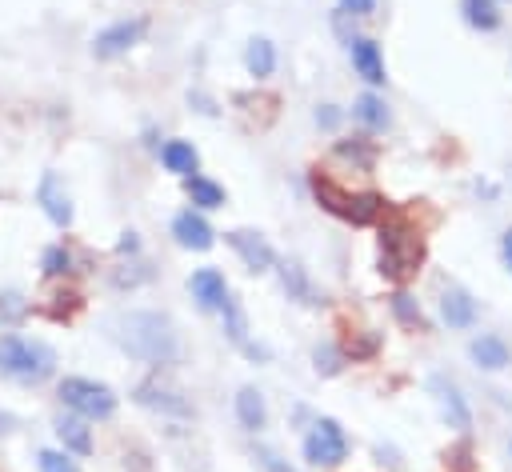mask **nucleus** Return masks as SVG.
Returning <instances> with one entry per match:
<instances>
[{"instance_id": "obj_1", "label": "nucleus", "mask_w": 512, "mask_h": 472, "mask_svg": "<svg viewBox=\"0 0 512 472\" xmlns=\"http://www.w3.org/2000/svg\"><path fill=\"white\" fill-rule=\"evenodd\" d=\"M108 328H112V340L144 364H176L180 360V336H176L172 320L160 312H124Z\"/></svg>"}, {"instance_id": "obj_2", "label": "nucleus", "mask_w": 512, "mask_h": 472, "mask_svg": "<svg viewBox=\"0 0 512 472\" xmlns=\"http://www.w3.org/2000/svg\"><path fill=\"white\" fill-rule=\"evenodd\" d=\"M424 260V236L412 224V216L392 212L380 220V276L392 284H404L420 272Z\"/></svg>"}, {"instance_id": "obj_3", "label": "nucleus", "mask_w": 512, "mask_h": 472, "mask_svg": "<svg viewBox=\"0 0 512 472\" xmlns=\"http://www.w3.org/2000/svg\"><path fill=\"white\" fill-rule=\"evenodd\" d=\"M312 196L320 200L324 212H332V216H340V220H348V224H356V228L380 224L384 212H388L380 192H348V188H340L332 176H320V172H312Z\"/></svg>"}, {"instance_id": "obj_4", "label": "nucleus", "mask_w": 512, "mask_h": 472, "mask_svg": "<svg viewBox=\"0 0 512 472\" xmlns=\"http://www.w3.org/2000/svg\"><path fill=\"white\" fill-rule=\"evenodd\" d=\"M0 372L20 384H40L56 372V352L44 340H28L16 332L0 336Z\"/></svg>"}, {"instance_id": "obj_5", "label": "nucleus", "mask_w": 512, "mask_h": 472, "mask_svg": "<svg viewBox=\"0 0 512 472\" xmlns=\"http://www.w3.org/2000/svg\"><path fill=\"white\" fill-rule=\"evenodd\" d=\"M60 400H64V408H72L84 420H108L116 412V392L100 380H88V376H64Z\"/></svg>"}, {"instance_id": "obj_6", "label": "nucleus", "mask_w": 512, "mask_h": 472, "mask_svg": "<svg viewBox=\"0 0 512 472\" xmlns=\"http://www.w3.org/2000/svg\"><path fill=\"white\" fill-rule=\"evenodd\" d=\"M304 456L320 468H336L348 456V436L332 416H320L304 436Z\"/></svg>"}, {"instance_id": "obj_7", "label": "nucleus", "mask_w": 512, "mask_h": 472, "mask_svg": "<svg viewBox=\"0 0 512 472\" xmlns=\"http://www.w3.org/2000/svg\"><path fill=\"white\" fill-rule=\"evenodd\" d=\"M148 32V20L144 16H132V20H116V24H108L104 32H96V40H92V52L100 56V60H112V56H120V52H128L132 44H140V36Z\"/></svg>"}, {"instance_id": "obj_8", "label": "nucleus", "mask_w": 512, "mask_h": 472, "mask_svg": "<svg viewBox=\"0 0 512 472\" xmlns=\"http://www.w3.org/2000/svg\"><path fill=\"white\" fill-rule=\"evenodd\" d=\"M224 240L232 244V252L244 260V268H248V272H268V268L276 264V252H272V244H268L260 232L236 228V232H228Z\"/></svg>"}, {"instance_id": "obj_9", "label": "nucleus", "mask_w": 512, "mask_h": 472, "mask_svg": "<svg viewBox=\"0 0 512 472\" xmlns=\"http://www.w3.org/2000/svg\"><path fill=\"white\" fill-rule=\"evenodd\" d=\"M172 236H176L180 248H192V252H208L212 240H216V232H212V224L200 216V208H184V212H176V220H172Z\"/></svg>"}, {"instance_id": "obj_10", "label": "nucleus", "mask_w": 512, "mask_h": 472, "mask_svg": "<svg viewBox=\"0 0 512 472\" xmlns=\"http://www.w3.org/2000/svg\"><path fill=\"white\" fill-rule=\"evenodd\" d=\"M136 404L152 408V412H164V416H192V404L184 400V392L160 384V380H144L136 384Z\"/></svg>"}, {"instance_id": "obj_11", "label": "nucleus", "mask_w": 512, "mask_h": 472, "mask_svg": "<svg viewBox=\"0 0 512 472\" xmlns=\"http://www.w3.org/2000/svg\"><path fill=\"white\" fill-rule=\"evenodd\" d=\"M36 200H40L44 216H48L56 228H68V224H72V200H68V192H64V184H60L56 172H44V176H40Z\"/></svg>"}, {"instance_id": "obj_12", "label": "nucleus", "mask_w": 512, "mask_h": 472, "mask_svg": "<svg viewBox=\"0 0 512 472\" xmlns=\"http://www.w3.org/2000/svg\"><path fill=\"white\" fill-rule=\"evenodd\" d=\"M188 292H192V300H196L204 312H220L224 300H228V284H224V276H220L216 268H196V272L188 276Z\"/></svg>"}, {"instance_id": "obj_13", "label": "nucleus", "mask_w": 512, "mask_h": 472, "mask_svg": "<svg viewBox=\"0 0 512 472\" xmlns=\"http://www.w3.org/2000/svg\"><path fill=\"white\" fill-rule=\"evenodd\" d=\"M348 52H352V68H356V76H364L368 84H384V80H388V72H384V52H380L376 40L356 36V40H348Z\"/></svg>"}, {"instance_id": "obj_14", "label": "nucleus", "mask_w": 512, "mask_h": 472, "mask_svg": "<svg viewBox=\"0 0 512 472\" xmlns=\"http://www.w3.org/2000/svg\"><path fill=\"white\" fill-rule=\"evenodd\" d=\"M280 288L288 292V300H296V304H304V308L324 304V296H320V288L312 284L308 268H300L296 260H284V264H280Z\"/></svg>"}, {"instance_id": "obj_15", "label": "nucleus", "mask_w": 512, "mask_h": 472, "mask_svg": "<svg viewBox=\"0 0 512 472\" xmlns=\"http://www.w3.org/2000/svg\"><path fill=\"white\" fill-rule=\"evenodd\" d=\"M432 392H436V404H440V412H444L448 428L464 432V428L472 424V412H468V404H464L460 388H456L452 380H444V376H432Z\"/></svg>"}, {"instance_id": "obj_16", "label": "nucleus", "mask_w": 512, "mask_h": 472, "mask_svg": "<svg viewBox=\"0 0 512 472\" xmlns=\"http://www.w3.org/2000/svg\"><path fill=\"white\" fill-rule=\"evenodd\" d=\"M440 316H444L448 328H472V320H476V300H472L460 284H448L444 296H440Z\"/></svg>"}, {"instance_id": "obj_17", "label": "nucleus", "mask_w": 512, "mask_h": 472, "mask_svg": "<svg viewBox=\"0 0 512 472\" xmlns=\"http://www.w3.org/2000/svg\"><path fill=\"white\" fill-rule=\"evenodd\" d=\"M468 352H472V360H476L480 368H488V372H496V368H504V364L512 360V352H508V344H504L500 336H492V332H484V336H476V340L468 344Z\"/></svg>"}, {"instance_id": "obj_18", "label": "nucleus", "mask_w": 512, "mask_h": 472, "mask_svg": "<svg viewBox=\"0 0 512 472\" xmlns=\"http://www.w3.org/2000/svg\"><path fill=\"white\" fill-rule=\"evenodd\" d=\"M236 416H240V424H244L248 432H260V428L268 424V404H264V396H260L256 388H240V392H236Z\"/></svg>"}, {"instance_id": "obj_19", "label": "nucleus", "mask_w": 512, "mask_h": 472, "mask_svg": "<svg viewBox=\"0 0 512 472\" xmlns=\"http://www.w3.org/2000/svg\"><path fill=\"white\" fill-rule=\"evenodd\" d=\"M56 436H60V444H64L68 452H76V456H88V452H92V432H88L84 416H60V420H56Z\"/></svg>"}, {"instance_id": "obj_20", "label": "nucleus", "mask_w": 512, "mask_h": 472, "mask_svg": "<svg viewBox=\"0 0 512 472\" xmlns=\"http://www.w3.org/2000/svg\"><path fill=\"white\" fill-rule=\"evenodd\" d=\"M460 16L476 32H496L500 28V8L496 0H460Z\"/></svg>"}, {"instance_id": "obj_21", "label": "nucleus", "mask_w": 512, "mask_h": 472, "mask_svg": "<svg viewBox=\"0 0 512 472\" xmlns=\"http://www.w3.org/2000/svg\"><path fill=\"white\" fill-rule=\"evenodd\" d=\"M160 160H164V168L176 172V176H192L196 164H200V156H196V148H192L188 140H168V144L160 148Z\"/></svg>"}, {"instance_id": "obj_22", "label": "nucleus", "mask_w": 512, "mask_h": 472, "mask_svg": "<svg viewBox=\"0 0 512 472\" xmlns=\"http://www.w3.org/2000/svg\"><path fill=\"white\" fill-rule=\"evenodd\" d=\"M244 68H248V76H256V80L272 76V68H276V48H272V40L256 36V40L244 48Z\"/></svg>"}, {"instance_id": "obj_23", "label": "nucleus", "mask_w": 512, "mask_h": 472, "mask_svg": "<svg viewBox=\"0 0 512 472\" xmlns=\"http://www.w3.org/2000/svg\"><path fill=\"white\" fill-rule=\"evenodd\" d=\"M184 192H188V200L196 204V208H220L224 204V188L216 184V180H208V176H184Z\"/></svg>"}, {"instance_id": "obj_24", "label": "nucleus", "mask_w": 512, "mask_h": 472, "mask_svg": "<svg viewBox=\"0 0 512 472\" xmlns=\"http://www.w3.org/2000/svg\"><path fill=\"white\" fill-rule=\"evenodd\" d=\"M352 116H356V120H360L368 132H380V128L388 124V104H384L376 92H364V96H356Z\"/></svg>"}, {"instance_id": "obj_25", "label": "nucleus", "mask_w": 512, "mask_h": 472, "mask_svg": "<svg viewBox=\"0 0 512 472\" xmlns=\"http://www.w3.org/2000/svg\"><path fill=\"white\" fill-rule=\"evenodd\" d=\"M224 332H228V340L236 344V348H248L252 340H248V320H244V308H240V300L228 292V300H224Z\"/></svg>"}, {"instance_id": "obj_26", "label": "nucleus", "mask_w": 512, "mask_h": 472, "mask_svg": "<svg viewBox=\"0 0 512 472\" xmlns=\"http://www.w3.org/2000/svg\"><path fill=\"white\" fill-rule=\"evenodd\" d=\"M336 156H344V160H352V164H360V168H372L376 144H372L368 136H352V140H340V144H336Z\"/></svg>"}, {"instance_id": "obj_27", "label": "nucleus", "mask_w": 512, "mask_h": 472, "mask_svg": "<svg viewBox=\"0 0 512 472\" xmlns=\"http://www.w3.org/2000/svg\"><path fill=\"white\" fill-rule=\"evenodd\" d=\"M40 268H44V276H68L72 272V252L64 244H52V248H44Z\"/></svg>"}, {"instance_id": "obj_28", "label": "nucleus", "mask_w": 512, "mask_h": 472, "mask_svg": "<svg viewBox=\"0 0 512 472\" xmlns=\"http://www.w3.org/2000/svg\"><path fill=\"white\" fill-rule=\"evenodd\" d=\"M392 312H396V320L404 324V328H424V316H420V304L408 296V292H396L392 296Z\"/></svg>"}, {"instance_id": "obj_29", "label": "nucleus", "mask_w": 512, "mask_h": 472, "mask_svg": "<svg viewBox=\"0 0 512 472\" xmlns=\"http://www.w3.org/2000/svg\"><path fill=\"white\" fill-rule=\"evenodd\" d=\"M312 360H316V372H324V376H336V372L348 364V360H344V348H336V344H316Z\"/></svg>"}, {"instance_id": "obj_30", "label": "nucleus", "mask_w": 512, "mask_h": 472, "mask_svg": "<svg viewBox=\"0 0 512 472\" xmlns=\"http://www.w3.org/2000/svg\"><path fill=\"white\" fill-rule=\"evenodd\" d=\"M376 348H380V336L376 332H364V336H356V340L344 344V360H368V356H376Z\"/></svg>"}, {"instance_id": "obj_31", "label": "nucleus", "mask_w": 512, "mask_h": 472, "mask_svg": "<svg viewBox=\"0 0 512 472\" xmlns=\"http://www.w3.org/2000/svg\"><path fill=\"white\" fill-rule=\"evenodd\" d=\"M24 316H28V300L16 292H4L0 296V324H20Z\"/></svg>"}, {"instance_id": "obj_32", "label": "nucleus", "mask_w": 512, "mask_h": 472, "mask_svg": "<svg viewBox=\"0 0 512 472\" xmlns=\"http://www.w3.org/2000/svg\"><path fill=\"white\" fill-rule=\"evenodd\" d=\"M40 472H80V468L68 460V452H52V448H44V452H40Z\"/></svg>"}, {"instance_id": "obj_33", "label": "nucleus", "mask_w": 512, "mask_h": 472, "mask_svg": "<svg viewBox=\"0 0 512 472\" xmlns=\"http://www.w3.org/2000/svg\"><path fill=\"white\" fill-rule=\"evenodd\" d=\"M256 460H260L264 472H296V468H288V460H280L272 448H256Z\"/></svg>"}, {"instance_id": "obj_34", "label": "nucleus", "mask_w": 512, "mask_h": 472, "mask_svg": "<svg viewBox=\"0 0 512 472\" xmlns=\"http://www.w3.org/2000/svg\"><path fill=\"white\" fill-rule=\"evenodd\" d=\"M376 8V0H340V12L344 16H368Z\"/></svg>"}, {"instance_id": "obj_35", "label": "nucleus", "mask_w": 512, "mask_h": 472, "mask_svg": "<svg viewBox=\"0 0 512 472\" xmlns=\"http://www.w3.org/2000/svg\"><path fill=\"white\" fill-rule=\"evenodd\" d=\"M500 252H504V264H508V272H512V228L504 232V240H500Z\"/></svg>"}, {"instance_id": "obj_36", "label": "nucleus", "mask_w": 512, "mask_h": 472, "mask_svg": "<svg viewBox=\"0 0 512 472\" xmlns=\"http://www.w3.org/2000/svg\"><path fill=\"white\" fill-rule=\"evenodd\" d=\"M116 248H120V252H136V248H140V240H136V232H124V240H120Z\"/></svg>"}, {"instance_id": "obj_37", "label": "nucleus", "mask_w": 512, "mask_h": 472, "mask_svg": "<svg viewBox=\"0 0 512 472\" xmlns=\"http://www.w3.org/2000/svg\"><path fill=\"white\" fill-rule=\"evenodd\" d=\"M12 424H16V420H12V412H4V408H0V436H4V432H12Z\"/></svg>"}, {"instance_id": "obj_38", "label": "nucleus", "mask_w": 512, "mask_h": 472, "mask_svg": "<svg viewBox=\"0 0 512 472\" xmlns=\"http://www.w3.org/2000/svg\"><path fill=\"white\" fill-rule=\"evenodd\" d=\"M316 120H320V124H328V128H332V124H336V112H332V108H324V112H316Z\"/></svg>"}]
</instances>
